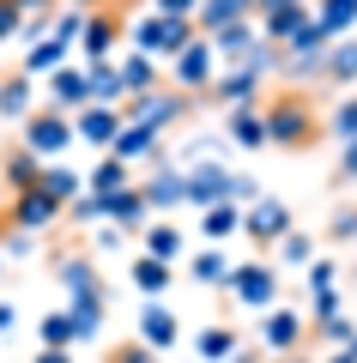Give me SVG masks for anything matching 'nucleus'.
I'll return each mask as SVG.
<instances>
[{
    "instance_id": "nucleus-1",
    "label": "nucleus",
    "mask_w": 357,
    "mask_h": 363,
    "mask_svg": "<svg viewBox=\"0 0 357 363\" xmlns=\"http://www.w3.org/2000/svg\"><path fill=\"white\" fill-rule=\"evenodd\" d=\"M267 140L279 152H309L315 140H327V116L315 109V97L303 85L267 91Z\"/></svg>"
},
{
    "instance_id": "nucleus-2",
    "label": "nucleus",
    "mask_w": 357,
    "mask_h": 363,
    "mask_svg": "<svg viewBox=\"0 0 357 363\" xmlns=\"http://www.w3.org/2000/svg\"><path fill=\"white\" fill-rule=\"evenodd\" d=\"M55 279H61L67 309H73V321L85 327V345H91V339L103 333V315H109V285H103L97 260H91V255H73V248H67V255L55 260Z\"/></svg>"
},
{
    "instance_id": "nucleus-3",
    "label": "nucleus",
    "mask_w": 357,
    "mask_h": 363,
    "mask_svg": "<svg viewBox=\"0 0 357 363\" xmlns=\"http://www.w3.org/2000/svg\"><path fill=\"white\" fill-rule=\"evenodd\" d=\"M194 37H200V25L194 18H170V13H140L128 25V49L152 55V61H176Z\"/></svg>"
},
{
    "instance_id": "nucleus-4",
    "label": "nucleus",
    "mask_w": 357,
    "mask_h": 363,
    "mask_svg": "<svg viewBox=\"0 0 357 363\" xmlns=\"http://www.w3.org/2000/svg\"><path fill=\"white\" fill-rule=\"evenodd\" d=\"M128 0H115V6H91L85 13V37H79V61L97 67V61H115V49L128 43Z\"/></svg>"
},
{
    "instance_id": "nucleus-5",
    "label": "nucleus",
    "mask_w": 357,
    "mask_h": 363,
    "mask_svg": "<svg viewBox=\"0 0 357 363\" xmlns=\"http://www.w3.org/2000/svg\"><path fill=\"white\" fill-rule=\"evenodd\" d=\"M73 140H79V121L67 109H55V104H37L25 116V128H18V145H31L37 157H61Z\"/></svg>"
},
{
    "instance_id": "nucleus-6",
    "label": "nucleus",
    "mask_w": 357,
    "mask_h": 363,
    "mask_svg": "<svg viewBox=\"0 0 357 363\" xmlns=\"http://www.w3.org/2000/svg\"><path fill=\"white\" fill-rule=\"evenodd\" d=\"M218 73H224V61H218L212 37H194L188 49H182L176 61H170V85H176V91H188V97H212Z\"/></svg>"
},
{
    "instance_id": "nucleus-7",
    "label": "nucleus",
    "mask_w": 357,
    "mask_h": 363,
    "mask_svg": "<svg viewBox=\"0 0 357 363\" xmlns=\"http://www.w3.org/2000/svg\"><path fill=\"white\" fill-rule=\"evenodd\" d=\"M121 121L152 128V133H170L176 121H188V91L158 85V91H145V97H128V104H121Z\"/></svg>"
},
{
    "instance_id": "nucleus-8",
    "label": "nucleus",
    "mask_w": 357,
    "mask_h": 363,
    "mask_svg": "<svg viewBox=\"0 0 357 363\" xmlns=\"http://www.w3.org/2000/svg\"><path fill=\"white\" fill-rule=\"evenodd\" d=\"M224 291L243 303V309H260V315H267L273 303H279V267H273V260H243V267L230 272Z\"/></svg>"
},
{
    "instance_id": "nucleus-9",
    "label": "nucleus",
    "mask_w": 357,
    "mask_h": 363,
    "mask_svg": "<svg viewBox=\"0 0 357 363\" xmlns=\"http://www.w3.org/2000/svg\"><path fill=\"white\" fill-rule=\"evenodd\" d=\"M309 333H315V327H309L297 309H285V303H273V309L260 315V351H267V357H291V351H303Z\"/></svg>"
},
{
    "instance_id": "nucleus-10",
    "label": "nucleus",
    "mask_w": 357,
    "mask_h": 363,
    "mask_svg": "<svg viewBox=\"0 0 357 363\" xmlns=\"http://www.w3.org/2000/svg\"><path fill=\"white\" fill-rule=\"evenodd\" d=\"M49 104L67 109V116H79V109H91L97 97H91V67L85 61H67L49 73Z\"/></svg>"
},
{
    "instance_id": "nucleus-11",
    "label": "nucleus",
    "mask_w": 357,
    "mask_h": 363,
    "mask_svg": "<svg viewBox=\"0 0 357 363\" xmlns=\"http://www.w3.org/2000/svg\"><path fill=\"white\" fill-rule=\"evenodd\" d=\"M67 218V206L55 194H43V188H31V194H13V212H6V224H13V230H55V224Z\"/></svg>"
},
{
    "instance_id": "nucleus-12",
    "label": "nucleus",
    "mask_w": 357,
    "mask_h": 363,
    "mask_svg": "<svg viewBox=\"0 0 357 363\" xmlns=\"http://www.w3.org/2000/svg\"><path fill=\"white\" fill-rule=\"evenodd\" d=\"M285 230H291V206H285V200L260 194L255 206H243V236H255L260 248H273V242H279Z\"/></svg>"
},
{
    "instance_id": "nucleus-13",
    "label": "nucleus",
    "mask_w": 357,
    "mask_h": 363,
    "mask_svg": "<svg viewBox=\"0 0 357 363\" xmlns=\"http://www.w3.org/2000/svg\"><path fill=\"white\" fill-rule=\"evenodd\" d=\"M140 188H145V200H152L158 218H164V212H176V206H188V169H182V164H158Z\"/></svg>"
},
{
    "instance_id": "nucleus-14",
    "label": "nucleus",
    "mask_w": 357,
    "mask_h": 363,
    "mask_svg": "<svg viewBox=\"0 0 357 363\" xmlns=\"http://www.w3.org/2000/svg\"><path fill=\"white\" fill-rule=\"evenodd\" d=\"M267 43V30H260V18H243V25H224V30H212V49H218V61L224 67H243L248 55Z\"/></svg>"
},
{
    "instance_id": "nucleus-15",
    "label": "nucleus",
    "mask_w": 357,
    "mask_h": 363,
    "mask_svg": "<svg viewBox=\"0 0 357 363\" xmlns=\"http://www.w3.org/2000/svg\"><path fill=\"white\" fill-rule=\"evenodd\" d=\"M224 140L243 145V152H260L267 140V104H243V109H224Z\"/></svg>"
},
{
    "instance_id": "nucleus-16",
    "label": "nucleus",
    "mask_w": 357,
    "mask_h": 363,
    "mask_svg": "<svg viewBox=\"0 0 357 363\" xmlns=\"http://www.w3.org/2000/svg\"><path fill=\"white\" fill-rule=\"evenodd\" d=\"M43 157L31 152V145H13V152L0 157V188H13V194H31V188H43Z\"/></svg>"
},
{
    "instance_id": "nucleus-17",
    "label": "nucleus",
    "mask_w": 357,
    "mask_h": 363,
    "mask_svg": "<svg viewBox=\"0 0 357 363\" xmlns=\"http://www.w3.org/2000/svg\"><path fill=\"white\" fill-rule=\"evenodd\" d=\"M133 339H145L152 351H170V345L182 339V321H176V309H170L164 297H152V303L140 309V333H133Z\"/></svg>"
},
{
    "instance_id": "nucleus-18",
    "label": "nucleus",
    "mask_w": 357,
    "mask_h": 363,
    "mask_svg": "<svg viewBox=\"0 0 357 363\" xmlns=\"http://www.w3.org/2000/svg\"><path fill=\"white\" fill-rule=\"evenodd\" d=\"M128 279H133V291L152 303V297H164V291L176 285V260H158V255H145V248H140L133 267H128Z\"/></svg>"
},
{
    "instance_id": "nucleus-19",
    "label": "nucleus",
    "mask_w": 357,
    "mask_h": 363,
    "mask_svg": "<svg viewBox=\"0 0 357 363\" xmlns=\"http://www.w3.org/2000/svg\"><path fill=\"white\" fill-rule=\"evenodd\" d=\"M103 200H109V218L121 224V230H128V236H140L145 224L158 218V212H152V200H145V188H140V182H133V188H121V194H103Z\"/></svg>"
},
{
    "instance_id": "nucleus-20",
    "label": "nucleus",
    "mask_w": 357,
    "mask_h": 363,
    "mask_svg": "<svg viewBox=\"0 0 357 363\" xmlns=\"http://www.w3.org/2000/svg\"><path fill=\"white\" fill-rule=\"evenodd\" d=\"M73 121H79V140H85V145H97V152H109V145H115V133L128 128V121H121V109H109V104L79 109Z\"/></svg>"
},
{
    "instance_id": "nucleus-21",
    "label": "nucleus",
    "mask_w": 357,
    "mask_h": 363,
    "mask_svg": "<svg viewBox=\"0 0 357 363\" xmlns=\"http://www.w3.org/2000/svg\"><path fill=\"white\" fill-rule=\"evenodd\" d=\"M67 61H73V43H67L61 30H49V37H37V43L25 49V67H18V73H31V79H49L55 67H67Z\"/></svg>"
},
{
    "instance_id": "nucleus-22",
    "label": "nucleus",
    "mask_w": 357,
    "mask_h": 363,
    "mask_svg": "<svg viewBox=\"0 0 357 363\" xmlns=\"http://www.w3.org/2000/svg\"><path fill=\"white\" fill-rule=\"evenodd\" d=\"M321 85L327 91H357V37H339L321 61Z\"/></svg>"
},
{
    "instance_id": "nucleus-23",
    "label": "nucleus",
    "mask_w": 357,
    "mask_h": 363,
    "mask_svg": "<svg viewBox=\"0 0 357 363\" xmlns=\"http://www.w3.org/2000/svg\"><path fill=\"white\" fill-rule=\"evenodd\" d=\"M309 18H315V0H297V6H285V13H267V18H260V30H267V43H279V49H285V43H297L309 30Z\"/></svg>"
},
{
    "instance_id": "nucleus-24",
    "label": "nucleus",
    "mask_w": 357,
    "mask_h": 363,
    "mask_svg": "<svg viewBox=\"0 0 357 363\" xmlns=\"http://www.w3.org/2000/svg\"><path fill=\"white\" fill-rule=\"evenodd\" d=\"M243 18H260V13H255V0H200L194 25H200V37H212V30H224V25H243Z\"/></svg>"
},
{
    "instance_id": "nucleus-25",
    "label": "nucleus",
    "mask_w": 357,
    "mask_h": 363,
    "mask_svg": "<svg viewBox=\"0 0 357 363\" xmlns=\"http://www.w3.org/2000/svg\"><path fill=\"white\" fill-rule=\"evenodd\" d=\"M115 67H121V85H128V97H145V91L170 85V79L158 73V61H152V55H140V49H128V55H121Z\"/></svg>"
},
{
    "instance_id": "nucleus-26",
    "label": "nucleus",
    "mask_w": 357,
    "mask_h": 363,
    "mask_svg": "<svg viewBox=\"0 0 357 363\" xmlns=\"http://www.w3.org/2000/svg\"><path fill=\"white\" fill-rule=\"evenodd\" d=\"M140 248H145V255H158V260H176V267L188 260V242H182V230H176L170 218H152V224H145V230H140Z\"/></svg>"
},
{
    "instance_id": "nucleus-27",
    "label": "nucleus",
    "mask_w": 357,
    "mask_h": 363,
    "mask_svg": "<svg viewBox=\"0 0 357 363\" xmlns=\"http://www.w3.org/2000/svg\"><path fill=\"white\" fill-rule=\"evenodd\" d=\"M230 272H236V267L224 260V248H218V242H206L200 255H188V279H194V285H206V291L230 285Z\"/></svg>"
},
{
    "instance_id": "nucleus-28",
    "label": "nucleus",
    "mask_w": 357,
    "mask_h": 363,
    "mask_svg": "<svg viewBox=\"0 0 357 363\" xmlns=\"http://www.w3.org/2000/svg\"><path fill=\"white\" fill-rule=\"evenodd\" d=\"M31 73H6L0 79V121H13V128H25V116H31Z\"/></svg>"
},
{
    "instance_id": "nucleus-29",
    "label": "nucleus",
    "mask_w": 357,
    "mask_h": 363,
    "mask_svg": "<svg viewBox=\"0 0 357 363\" xmlns=\"http://www.w3.org/2000/svg\"><path fill=\"white\" fill-rule=\"evenodd\" d=\"M194 351H200V363H236V351H243V339H236V327H200V339H194Z\"/></svg>"
},
{
    "instance_id": "nucleus-30",
    "label": "nucleus",
    "mask_w": 357,
    "mask_h": 363,
    "mask_svg": "<svg viewBox=\"0 0 357 363\" xmlns=\"http://www.w3.org/2000/svg\"><path fill=\"white\" fill-rule=\"evenodd\" d=\"M200 236L218 242V248H224L230 236H243V206H230V200H224V206H206L200 212Z\"/></svg>"
},
{
    "instance_id": "nucleus-31",
    "label": "nucleus",
    "mask_w": 357,
    "mask_h": 363,
    "mask_svg": "<svg viewBox=\"0 0 357 363\" xmlns=\"http://www.w3.org/2000/svg\"><path fill=\"white\" fill-rule=\"evenodd\" d=\"M37 339H43V345L79 351V345H85V327L73 321V309H55V315H43V321H37Z\"/></svg>"
},
{
    "instance_id": "nucleus-32",
    "label": "nucleus",
    "mask_w": 357,
    "mask_h": 363,
    "mask_svg": "<svg viewBox=\"0 0 357 363\" xmlns=\"http://www.w3.org/2000/svg\"><path fill=\"white\" fill-rule=\"evenodd\" d=\"M85 188L91 194H121V188H133V164H121L115 152H103V164L85 176Z\"/></svg>"
},
{
    "instance_id": "nucleus-33",
    "label": "nucleus",
    "mask_w": 357,
    "mask_h": 363,
    "mask_svg": "<svg viewBox=\"0 0 357 363\" xmlns=\"http://www.w3.org/2000/svg\"><path fill=\"white\" fill-rule=\"evenodd\" d=\"M327 140H339V145L357 140V91H339L327 104Z\"/></svg>"
},
{
    "instance_id": "nucleus-34",
    "label": "nucleus",
    "mask_w": 357,
    "mask_h": 363,
    "mask_svg": "<svg viewBox=\"0 0 357 363\" xmlns=\"http://www.w3.org/2000/svg\"><path fill=\"white\" fill-rule=\"evenodd\" d=\"M91 97L109 104V109L128 104V85H121V67H115V61H97V67H91Z\"/></svg>"
},
{
    "instance_id": "nucleus-35",
    "label": "nucleus",
    "mask_w": 357,
    "mask_h": 363,
    "mask_svg": "<svg viewBox=\"0 0 357 363\" xmlns=\"http://www.w3.org/2000/svg\"><path fill=\"white\" fill-rule=\"evenodd\" d=\"M315 18L327 37H351L357 30V0H315Z\"/></svg>"
},
{
    "instance_id": "nucleus-36",
    "label": "nucleus",
    "mask_w": 357,
    "mask_h": 363,
    "mask_svg": "<svg viewBox=\"0 0 357 363\" xmlns=\"http://www.w3.org/2000/svg\"><path fill=\"white\" fill-rule=\"evenodd\" d=\"M309 260H315V236L309 230H285L273 242V267H309Z\"/></svg>"
},
{
    "instance_id": "nucleus-37",
    "label": "nucleus",
    "mask_w": 357,
    "mask_h": 363,
    "mask_svg": "<svg viewBox=\"0 0 357 363\" xmlns=\"http://www.w3.org/2000/svg\"><path fill=\"white\" fill-rule=\"evenodd\" d=\"M61 6H67V0H18V13H25V43L49 37V25L61 18Z\"/></svg>"
},
{
    "instance_id": "nucleus-38",
    "label": "nucleus",
    "mask_w": 357,
    "mask_h": 363,
    "mask_svg": "<svg viewBox=\"0 0 357 363\" xmlns=\"http://www.w3.org/2000/svg\"><path fill=\"white\" fill-rule=\"evenodd\" d=\"M43 194H55L61 206H73V200L85 194V176H79V169H67V164H49V169H43Z\"/></svg>"
},
{
    "instance_id": "nucleus-39",
    "label": "nucleus",
    "mask_w": 357,
    "mask_h": 363,
    "mask_svg": "<svg viewBox=\"0 0 357 363\" xmlns=\"http://www.w3.org/2000/svg\"><path fill=\"white\" fill-rule=\"evenodd\" d=\"M67 218H73V224H103V218H109V200L85 188V194H79L73 206H67Z\"/></svg>"
},
{
    "instance_id": "nucleus-40",
    "label": "nucleus",
    "mask_w": 357,
    "mask_h": 363,
    "mask_svg": "<svg viewBox=\"0 0 357 363\" xmlns=\"http://www.w3.org/2000/svg\"><path fill=\"white\" fill-rule=\"evenodd\" d=\"M333 315H339V285L309 291V327H315V321H333Z\"/></svg>"
},
{
    "instance_id": "nucleus-41",
    "label": "nucleus",
    "mask_w": 357,
    "mask_h": 363,
    "mask_svg": "<svg viewBox=\"0 0 357 363\" xmlns=\"http://www.w3.org/2000/svg\"><path fill=\"white\" fill-rule=\"evenodd\" d=\"M315 339H321V345H333V351H339V345H351V339H357V327L345 321V315H333V321H315Z\"/></svg>"
},
{
    "instance_id": "nucleus-42",
    "label": "nucleus",
    "mask_w": 357,
    "mask_h": 363,
    "mask_svg": "<svg viewBox=\"0 0 357 363\" xmlns=\"http://www.w3.org/2000/svg\"><path fill=\"white\" fill-rule=\"evenodd\" d=\"M109 363H158V351L145 339H121V345H109Z\"/></svg>"
},
{
    "instance_id": "nucleus-43",
    "label": "nucleus",
    "mask_w": 357,
    "mask_h": 363,
    "mask_svg": "<svg viewBox=\"0 0 357 363\" xmlns=\"http://www.w3.org/2000/svg\"><path fill=\"white\" fill-rule=\"evenodd\" d=\"M25 37V13H18V0H0V43Z\"/></svg>"
},
{
    "instance_id": "nucleus-44",
    "label": "nucleus",
    "mask_w": 357,
    "mask_h": 363,
    "mask_svg": "<svg viewBox=\"0 0 357 363\" xmlns=\"http://www.w3.org/2000/svg\"><path fill=\"white\" fill-rule=\"evenodd\" d=\"M327 236H333V242H357V206H339V212H333Z\"/></svg>"
},
{
    "instance_id": "nucleus-45",
    "label": "nucleus",
    "mask_w": 357,
    "mask_h": 363,
    "mask_svg": "<svg viewBox=\"0 0 357 363\" xmlns=\"http://www.w3.org/2000/svg\"><path fill=\"white\" fill-rule=\"evenodd\" d=\"M121 242H128V236H121V224H115V218H103V224H97V248H103V255H115Z\"/></svg>"
},
{
    "instance_id": "nucleus-46",
    "label": "nucleus",
    "mask_w": 357,
    "mask_h": 363,
    "mask_svg": "<svg viewBox=\"0 0 357 363\" xmlns=\"http://www.w3.org/2000/svg\"><path fill=\"white\" fill-rule=\"evenodd\" d=\"M152 13H170V18H194L200 0H152Z\"/></svg>"
},
{
    "instance_id": "nucleus-47",
    "label": "nucleus",
    "mask_w": 357,
    "mask_h": 363,
    "mask_svg": "<svg viewBox=\"0 0 357 363\" xmlns=\"http://www.w3.org/2000/svg\"><path fill=\"white\" fill-rule=\"evenodd\" d=\"M339 182H345V188H357V140L339 145Z\"/></svg>"
},
{
    "instance_id": "nucleus-48",
    "label": "nucleus",
    "mask_w": 357,
    "mask_h": 363,
    "mask_svg": "<svg viewBox=\"0 0 357 363\" xmlns=\"http://www.w3.org/2000/svg\"><path fill=\"white\" fill-rule=\"evenodd\" d=\"M0 248H6V260H31V230H13Z\"/></svg>"
},
{
    "instance_id": "nucleus-49",
    "label": "nucleus",
    "mask_w": 357,
    "mask_h": 363,
    "mask_svg": "<svg viewBox=\"0 0 357 363\" xmlns=\"http://www.w3.org/2000/svg\"><path fill=\"white\" fill-rule=\"evenodd\" d=\"M303 279H309V291L333 285V260H309V272H303Z\"/></svg>"
},
{
    "instance_id": "nucleus-50",
    "label": "nucleus",
    "mask_w": 357,
    "mask_h": 363,
    "mask_svg": "<svg viewBox=\"0 0 357 363\" xmlns=\"http://www.w3.org/2000/svg\"><path fill=\"white\" fill-rule=\"evenodd\" d=\"M31 363H73V351H67V345H43Z\"/></svg>"
},
{
    "instance_id": "nucleus-51",
    "label": "nucleus",
    "mask_w": 357,
    "mask_h": 363,
    "mask_svg": "<svg viewBox=\"0 0 357 363\" xmlns=\"http://www.w3.org/2000/svg\"><path fill=\"white\" fill-rule=\"evenodd\" d=\"M13 327H18V309H13V303H0V339L13 333Z\"/></svg>"
},
{
    "instance_id": "nucleus-52",
    "label": "nucleus",
    "mask_w": 357,
    "mask_h": 363,
    "mask_svg": "<svg viewBox=\"0 0 357 363\" xmlns=\"http://www.w3.org/2000/svg\"><path fill=\"white\" fill-rule=\"evenodd\" d=\"M321 363H357V345H339V351H327Z\"/></svg>"
},
{
    "instance_id": "nucleus-53",
    "label": "nucleus",
    "mask_w": 357,
    "mask_h": 363,
    "mask_svg": "<svg viewBox=\"0 0 357 363\" xmlns=\"http://www.w3.org/2000/svg\"><path fill=\"white\" fill-rule=\"evenodd\" d=\"M285 6H297V0H255V13L267 18V13H285Z\"/></svg>"
},
{
    "instance_id": "nucleus-54",
    "label": "nucleus",
    "mask_w": 357,
    "mask_h": 363,
    "mask_svg": "<svg viewBox=\"0 0 357 363\" xmlns=\"http://www.w3.org/2000/svg\"><path fill=\"white\" fill-rule=\"evenodd\" d=\"M236 363H260V351H236Z\"/></svg>"
},
{
    "instance_id": "nucleus-55",
    "label": "nucleus",
    "mask_w": 357,
    "mask_h": 363,
    "mask_svg": "<svg viewBox=\"0 0 357 363\" xmlns=\"http://www.w3.org/2000/svg\"><path fill=\"white\" fill-rule=\"evenodd\" d=\"M279 363H315V357H303V351H291V357H279Z\"/></svg>"
},
{
    "instance_id": "nucleus-56",
    "label": "nucleus",
    "mask_w": 357,
    "mask_h": 363,
    "mask_svg": "<svg viewBox=\"0 0 357 363\" xmlns=\"http://www.w3.org/2000/svg\"><path fill=\"white\" fill-rule=\"evenodd\" d=\"M0 267H6V248H0Z\"/></svg>"
},
{
    "instance_id": "nucleus-57",
    "label": "nucleus",
    "mask_w": 357,
    "mask_h": 363,
    "mask_svg": "<svg viewBox=\"0 0 357 363\" xmlns=\"http://www.w3.org/2000/svg\"><path fill=\"white\" fill-rule=\"evenodd\" d=\"M67 6H85V0H67Z\"/></svg>"
},
{
    "instance_id": "nucleus-58",
    "label": "nucleus",
    "mask_w": 357,
    "mask_h": 363,
    "mask_svg": "<svg viewBox=\"0 0 357 363\" xmlns=\"http://www.w3.org/2000/svg\"><path fill=\"white\" fill-rule=\"evenodd\" d=\"M351 345H357V339H351Z\"/></svg>"
}]
</instances>
